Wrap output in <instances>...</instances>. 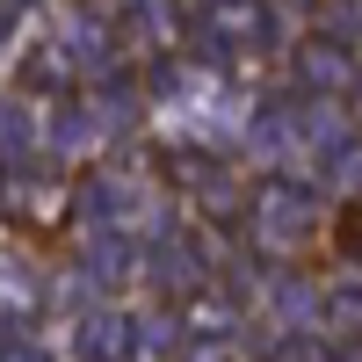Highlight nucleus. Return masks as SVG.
Listing matches in <instances>:
<instances>
[{
  "label": "nucleus",
  "instance_id": "obj_1",
  "mask_svg": "<svg viewBox=\"0 0 362 362\" xmlns=\"http://www.w3.org/2000/svg\"><path fill=\"white\" fill-rule=\"evenodd\" d=\"M341 239H348V254H362V203H355L348 218H341Z\"/></svg>",
  "mask_w": 362,
  "mask_h": 362
}]
</instances>
